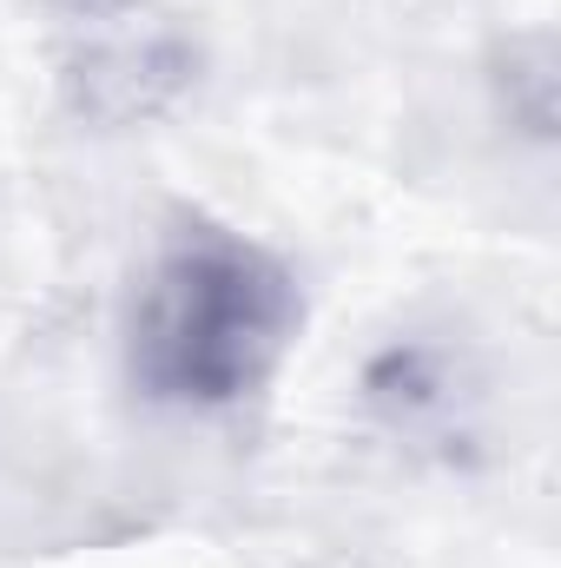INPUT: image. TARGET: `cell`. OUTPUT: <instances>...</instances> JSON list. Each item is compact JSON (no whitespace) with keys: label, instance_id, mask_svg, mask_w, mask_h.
I'll return each instance as SVG.
<instances>
[{"label":"cell","instance_id":"6da1fadb","mask_svg":"<svg viewBox=\"0 0 561 568\" xmlns=\"http://www.w3.org/2000/svg\"><path fill=\"white\" fill-rule=\"evenodd\" d=\"M304 337V278L272 239L178 205L145 239L120 304V371L145 410L238 417Z\"/></svg>","mask_w":561,"mask_h":568},{"label":"cell","instance_id":"7a4b0ae2","mask_svg":"<svg viewBox=\"0 0 561 568\" xmlns=\"http://www.w3.org/2000/svg\"><path fill=\"white\" fill-rule=\"evenodd\" d=\"M357 397H364V417L397 449L456 463L489 429L496 377H489V364L469 337H456L442 324H410V331L384 337L364 357Z\"/></svg>","mask_w":561,"mask_h":568}]
</instances>
